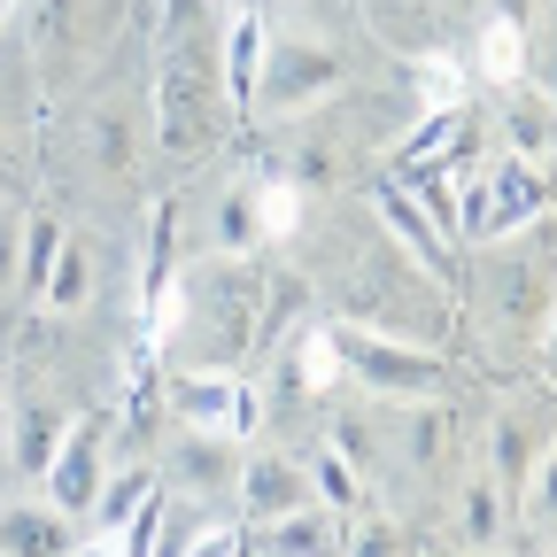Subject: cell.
Returning <instances> with one entry per match:
<instances>
[{"label": "cell", "mask_w": 557, "mask_h": 557, "mask_svg": "<svg viewBox=\"0 0 557 557\" xmlns=\"http://www.w3.org/2000/svg\"><path fill=\"white\" fill-rule=\"evenodd\" d=\"M218 9H233V0H218Z\"/></svg>", "instance_id": "32"}, {"label": "cell", "mask_w": 557, "mask_h": 557, "mask_svg": "<svg viewBox=\"0 0 557 557\" xmlns=\"http://www.w3.org/2000/svg\"><path fill=\"white\" fill-rule=\"evenodd\" d=\"M171 418L178 426H201V434H225V442H256L263 434V387L240 380V372H194L178 364L171 372Z\"/></svg>", "instance_id": "6"}, {"label": "cell", "mask_w": 557, "mask_h": 557, "mask_svg": "<svg viewBox=\"0 0 557 557\" xmlns=\"http://www.w3.org/2000/svg\"><path fill=\"white\" fill-rule=\"evenodd\" d=\"M457 527H465V542H472V549L504 542V527H511V496H504V480H496V472H472V480H465V496H457Z\"/></svg>", "instance_id": "18"}, {"label": "cell", "mask_w": 557, "mask_h": 557, "mask_svg": "<svg viewBox=\"0 0 557 557\" xmlns=\"http://www.w3.org/2000/svg\"><path fill=\"white\" fill-rule=\"evenodd\" d=\"M449 449H457V418L442 410V395H418L410 403V426H403V457L418 472H434V465H449Z\"/></svg>", "instance_id": "19"}, {"label": "cell", "mask_w": 557, "mask_h": 557, "mask_svg": "<svg viewBox=\"0 0 557 557\" xmlns=\"http://www.w3.org/2000/svg\"><path fill=\"white\" fill-rule=\"evenodd\" d=\"M263 47H271V9H263V0H233V9H225V39H218V86H225V101L240 116H248V94H256Z\"/></svg>", "instance_id": "12"}, {"label": "cell", "mask_w": 557, "mask_h": 557, "mask_svg": "<svg viewBox=\"0 0 557 557\" xmlns=\"http://www.w3.org/2000/svg\"><path fill=\"white\" fill-rule=\"evenodd\" d=\"M256 302H263V287L240 271V256L186 271L178 278V333L163 341V357L194 364V372H233L256 348Z\"/></svg>", "instance_id": "1"}, {"label": "cell", "mask_w": 557, "mask_h": 557, "mask_svg": "<svg viewBox=\"0 0 557 557\" xmlns=\"http://www.w3.org/2000/svg\"><path fill=\"white\" fill-rule=\"evenodd\" d=\"M101 480H109V418H70V434H62V449L47 457V472H39V487H47V504L78 527L86 519V504L101 496Z\"/></svg>", "instance_id": "7"}, {"label": "cell", "mask_w": 557, "mask_h": 557, "mask_svg": "<svg viewBox=\"0 0 557 557\" xmlns=\"http://www.w3.org/2000/svg\"><path fill=\"white\" fill-rule=\"evenodd\" d=\"M0 434H9V372H0Z\"/></svg>", "instance_id": "30"}, {"label": "cell", "mask_w": 557, "mask_h": 557, "mask_svg": "<svg viewBox=\"0 0 557 557\" xmlns=\"http://www.w3.org/2000/svg\"><path fill=\"white\" fill-rule=\"evenodd\" d=\"M233 480H240V442L225 434H201V426H178L171 442V504H233Z\"/></svg>", "instance_id": "9"}, {"label": "cell", "mask_w": 557, "mask_h": 557, "mask_svg": "<svg viewBox=\"0 0 557 557\" xmlns=\"http://www.w3.org/2000/svg\"><path fill=\"white\" fill-rule=\"evenodd\" d=\"M341 78H348V62H341L325 39H271V47H263V70H256V94H248V116H256V124L302 116V109L333 101Z\"/></svg>", "instance_id": "5"}, {"label": "cell", "mask_w": 557, "mask_h": 557, "mask_svg": "<svg viewBox=\"0 0 557 557\" xmlns=\"http://www.w3.org/2000/svg\"><path fill=\"white\" fill-rule=\"evenodd\" d=\"M70 434V410L54 395H9V434H0V465H9L16 480H39L47 457L62 449Z\"/></svg>", "instance_id": "10"}, {"label": "cell", "mask_w": 557, "mask_h": 557, "mask_svg": "<svg viewBox=\"0 0 557 557\" xmlns=\"http://www.w3.org/2000/svg\"><path fill=\"white\" fill-rule=\"evenodd\" d=\"M348 372H341V341H333V325H302L295 341H287V387H302V395H325V387H341Z\"/></svg>", "instance_id": "17"}, {"label": "cell", "mask_w": 557, "mask_h": 557, "mask_svg": "<svg viewBox=\"0 0 557 557\" xmlns=\"http://www.w3.org/2000/svg\"><path fill=\"white\" fill-rule=\"evenodd\" d=\"M372 218H380V233H387V240H395L418 271L449 278V233H442V225H434L426 209H418V201L395 186V178H387V186H372Z\"/></svg>", "instance_id": "13"}, {"label": "cell", "mask_w": 557, "mask_h": 557, "mask_svg": "<svg viewBox=\"0 0 557 557\" xmlns=\"http://www.w3.org/2000/svg\"><path fill=\"white\" fill-rule=\"evenodd\" d=\"M233 504H240V527H256V519H278V511L310 504V472H302V457H278V449H256V457H240Z\"/></svg>", "instance_id": "11"}, {"label": "cell", "mask_w": 557, "mask_h": 557, "mask_svg": "<svg viewBox=\"0 0 557 557\" xmlns=\"http://www.w3.org/2000/svg\"><path fill=\"white\" fill-rule=\"evenodd\" d=\"M86 132H94V163L101 171H132V124H124V109H101Z\"/></svg>", "instance_id": "26"}, {"label": "cell", "mask_w": 557, "mask_h": 557, "mask_svg": "<svg viewBox=\"0 0 557 557\" xmlns=\"http://www.w3.org/2000/svg\"><path fill=\"white\" fill-rule=\"evenodd\" d=\"M225 132V86L209 70L201 39H163V70H156V148L163 156H209Z\"/></svg>", "instance_id": "2"}, {"label": "cell", "mask_w": 557, "mask_h": 557, "mask_svg": "<svg viewBox=\"0 0 557 557\" xmlns=\"http://www.w3.org/2000/svg\"><path fill=\"white\" fill-rule=\"evenodd\" d=\"M62 240H70V225L54 218V209H32V218L16 225V287H24L32 302H39V287H47V271H54Z\"/></svg>", "instance_id": "16"}, {"label": "cell", "mask_w": 557, "mask_h": 557, "mask_svg": "<svg viewBox=\"0 0 557 557\" xmlns=\"http://www.w3.org/2000/svg\"><path fill=\"white\" fill-rule=\"evenodd\" d=\"M341 341V372L357 380L364 395H395V403H418V395H442V357L426 341H403V333H380V325H357V318H341L333 325Z\"/></svg>", "instance_id": "4"}, {"label": "cell", "mask_w": 557, "mask_h": 557, "mask_svg": "<svg viewBox=\"0 0 557 557\" xmlns=\"http://www.w3.org/2000/svg\"><path fill=\"white\" fill-rule=\"evenodd\" d=\"M487 16H511V24H527V32H534V0H496Z\"/></svg>", "instance_id": "27"}, {"label": "cell", "mask_w": 557, "mask_h": 557, "mask_svg": "<svg viewBox=\"0 0 557 557\" xmlns=\"http://www.w3.org/2000/svg\"><path fill=\"white\" fill-rule=\"evenodd\" d=\"M124 32V0H39V62L94 70V54Z\"/></svg>", "instance_id": "8"}, {"label": "cell", "mask_w": 557, "mask_h": 557, "mask_svg": "<svg viewBox=\"0 0 557 557\" xmlns=\"http://www.w3.org/2000/svg\"><path fill=\"white\" fill-rule=\"evenodd\" d=\"M16 9H24V0H0V32H9V24H16Z\"/></svg>", "instance_id": "31"}, {"label": "cell", "mask_w": 557, "mask_h": 557, "mask_svg": "<svg viewBox=\"0 0 557 557\" xmlns=\"http://www.w3.org/2000/svg\"><path fill=\"white\" fill-rule=\"evenodd\" d=\"M527 24H511V16H487L480 24V62H472V78H487V86H519V78H534V62H527Z\"/></svg>", "instance_id": "15"}, {"label": "cell", "mask_w": 557, "mask_h": 557, "mask_svg": "<svg viewBox=\"0 0 557 557\" xmlns=\"http://www.w3.org/2000/svg\"><path fill=\"white\" fill-rule=\"evenodd\" d=\"M549 218V171L527 163V156H496L487 171L465 163L457 178V240L487 248V240H519V233H542Z\"/></svg>", "instance_id": "3"}, {"label": "cell", "mask_w": 557, "mask_h": 557, "mask_svg": "<svg viewBox=\"0 0 557 557\" xmlns=\"http://www.w3.org/2000/svg\"><path fill=\"white\" fill-rule=\"evenodd\" d=\"M171 256H178V201L148 209V256H139V310L171 287Z\"/></svg>", "instance_id": "23"}, {"label": "cell", "mask_w": 557, "mask_h": 557, "mask_svg": "<svg viewBox=\"0 0 557 557\" xmlns=\"http://www.w3.org/2000/svg\"><path fill=\"white\" fill-rule=\"evenodd\" d=\"M86 295H94V256H86L78 233H70L62 256H54V271H47V287H39V310L47 318H70V310H86Z\"/></svg>", "instance_id": "20"}, {"label": "cell", "mask_w": 557, "mask_h": 557, "mask_svg": "<svg viewBox=\"0 0 557 557\" xmlns=\"http://www.w3.org/2000/svg\"><path fill=\"white\" fill-rule=\"evenodd\" d=\"M0 186H16V156L9 148H0Z\"/></svg>", "instance_id": "29"}, {"label": "cell", "mask_w": 557, "mask_h": 557, "mask_svg": "<svg viewBox=\"0 0 557 557\" xmlns=\"http://www.w3.org/2000/svg\"><path fill=\"white\" fill-rule=\"evenodd\" d=\"M0 278H16V233H0Z\"/></svg>", "instance_id": "28"}, {"label": "cell", "mask_w": 557, "mask_h": 557, "mask_svg": "<svg viewBox=\"0 0 557 557\" xmlns=\"http://www.w3.org/2000/svg\"><path fill=\"white\" fill-rule=\"evenodd\" d=\"M163 511H171V487L156 480L148 496L132 504V519H124V534H116V557H156V542H163Z\"/></svg>", "instance_id": "25"}, {"label": "cell", "mask_w": 557, "mask_h": 557, "mask_svg": "<svg viewBox=\"0 0 557 557\" xmlns=\"http://www.w3.org/2000/svg\"><path fill=\"white\" fill-rule=\"evenodd\" d=\"M0 549L54 557V549H78V527H70L47 496H39V504H9V511H0Z\"/></svg>", "instance_id": "14"}, {"label": "cell", "mask_w": 557, "mask_h": 557, "mask_svg": "<svg viewBox=\"0 0 557 557\" xmlns=\"http://www.w3.org/2000/svg\"><path fill=\"white\" fill-rule=\"evenodd\" d=\"M410 86H418V109H465V62L457 54H418V70H410Z\"/></svg>", "instance_id": "24"}, {"label": "cell", "mask_w": 557, "mask_h": 557, "mask_svg": "<svg viewBox=\"0 0 557 557\" xmlns=\"http://www.w3.org/2000/svg\"><path fill=\"white\" fill-rule=\"evenodd\" d=\"M302 472H310V496H318L333 519H357V511H364V472L348 465V457L318 449V457H302Z\"/></svg>", "instance_id": "22"}, {"label": "cell", "mask_w": 557, "mask_h": 557, "mask_svg": "<svg viewBox=\"0 0 557 557\" xmlns=\"http://www.w3.org/2000/svg\"><path fill=\"white\" fill-rule=\"evenodd\" d=\"M504 94H519V101H511V116H504V156L549 163V109H542V86H534V78H519V86H504Z\"/></svg>", "instance_id": "21"}]
</instances>
